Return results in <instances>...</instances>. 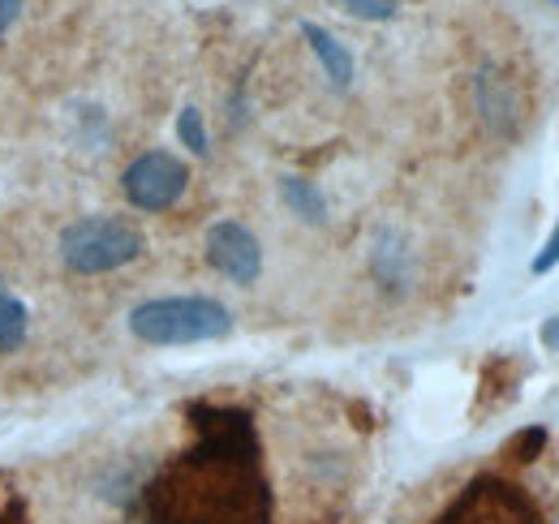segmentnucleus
Instances as JSON below:
<instances>
[{"label": "nucleus", "mask_w": 559, "mask_h": 524, "mask_svg": "<svg viewBox=\"0 0 559 524\" xmlns=\"http://www.w3.org/2000/svg\"><path fill=\"white\" fill-rule=\"evenodd\" d=\"M0 524H26V521H22L17 508H4V512H0Z\"/></svg>", "instance_id": "nucleus-16"}, {"label": "nucleus", "mask_w": 559, "mask_h": 524, "mask_svg": "<svg viewBox=\"0 0 559 524\" xmlns=\"http://www.w3.org/2000/svg\"><path fill=\"white\" fill-rule=\"evenodd\" d=\"M280 198L306 224H323L328 219V198L319 194V186L306 181V177H280Z\"/></svg>", "instance_id": "nucleus-9"}, {"label": "nucleus", "mask_w": 559, "mask_h": 524, "mask_svg": "<svg viewBox=\"0 0 559 524\" xmlns=\"http://www.w3.org/2000/svg\"><path fill=\"white\" fill-rule=\"evenodd\" d=\"M474 104H478V112H483V121H487L495 133H512L516 130V91H512V82L503 78V69L495 66H483L474 73Z\"/></svg>", "instance_id": "nucleus-7"}, {"label": "nucleus", "mask_w": 559, "mask_h": 524, "mask_svg": "<svg viewBox=\"0 0 559 524\" xmlns=\"http://www.w3.org/2000/svg\"><path fill=\"white\" fill-rule=\"evenodd\" d=\"M22 4H26V0H0V35L22 17Z\"/></svg>", "instance_id": "nucleus-14"}, {"label": "nucleus", "mask_w": 559, "mask_h": 524, "mask_svg": "<svg viewBox=\"0 0 559 524\" xmlns=\"http://www.w3.org/2000/svg\"><path fill=\"white\" fill-rule=\"evenodd\" d=\"M130 335L151 348L211 344L233 331V310L215 297H155L130 310Z\"/></svg>", "instance_id": "nucleus-2"}, {"label": "nucleus", "mask_w": 559, "mask_h": 524, "mask_svg": "<svg viewBox=\"0 0 559 524\" xmlns=\"http://www.w3.org/2000/svg\"><path fill=\"white\" fill-rule=\"evenodd\" d=\"M556 266H559V224H556V233L547 237V246L538 250V259L530 262V271H534V275H547V271H556Z\"/></svg>", "instance_id": "nucleus-13"}, {"label": "nucleus", "mask_w": 559, "mask_h": 524, "mask_svg": "<svg viewBox=\"0 0 559 524\" xmlns=\"http://www.w3.org/2000/svg\"><path fill=\"white\" fill-rule=\"evenodd\" d=\"M301 39H306L310 52L319 57V66H323V73L332 78V86H336V91H349L353 73H357L349 48H345L328 26H319V22H301Z\"/></svg>", "instance_id": "nucleus-8"}, {"label": "nucleus", "mask_w": 559, "mask_h": 524, "mask_svg": "<svg viewBox=\"0 0 559 524\" xmlns=\"http://www.w3.org/2000/svg\"><path fill=\"white\" fill-rule=\"evenodd\" d=\"M551 4H559V0H551Z\"/></svg>", "instance_id": "nucleus-17"}, {"label": "nucleus", "mask_w": 559, "mask_h": 524, "mask_svg": "<svg viewBox=\"0 0 559 524\" xmlns=\"http://www.w3.org/2000/svg\"><path fill=\"white\" fill-rule=\"evenodd\" d=\"M142 524H272V490L250 413L194 408V443L142 490Z\"/></svg>", "instance_id": "nucleus-1"}, {"label": "nucleus", "mask_w": 559, "mask_h": 524, "mask_svg": "<svg viewBox=\"0 0 559 524\" xmlns=\"http://www.w3.org/2000/svg\"><path fill=\"white\" fill-rule=\"evenodd\" d=\"M207 262L233 284H254L263 275V246L246 224L219 219L207 228Z\"/></svg>", "instance_id": "nucleus-6"}, {"label": "nucleus", "mask_w": 559, "mask_h": 524, "mask_svg": "<svg viewBox=\"0 0 559 524\" xmlns=\"http://www.w3.org/2000/svg\"><path fill=\"white\" fill-rule=\"evenodd\" d=\"M146 250V237L134 219L121 215H82L57 241V254L73 275H108L121 271Z\"/></svg>", "instance_id": "nucleus-3"}, {"label": "nucleus", "mask_w": 559, "mask_h": 524, "mask_svg": "<svg viewBox=\"0 0 559 524\" xmlns=\"http://www.w3.org/2000/svg\"><path fill=\"white\" fill-rule=\"evenodd\" d=\"M435 524H543V516L521 486L499 477H478Z\"/></svg>", "instance_id": "nucleus-4"}, {"label": "nucleus", "mask_w": 559, "mask_h": 524, "mask_svg": "<svg viewBox=\"0 0 559 524\" xmlns=\"http://www.w3.org/2000/svg\"><path fill=\"white\" fill-rule=\"evenodd\" d=\"M186 190H190V168L173 151H142L139 159L126 168V177H121L126 202L134 211H146V215L177 206L186 198Z\"/></svg>", "instance_id": "nucleus-5"}, {"label": "nucleus", "mask_w": 559, "mask_h": 524, "mask_svg": "<svg viewBox=\"0 0 559 524\" xmlns=\"http://www.w3.org/2000/svg\"><path fill=\"white\" fill-rule=\"evenodd\" d=\"M26 331H31L26 301L13 297V293L0 284V357H4V353H17V348L26 344Z\"/></svg>", "instance_id": "nucleus-10"}, {"label": "nucleus", "mask_w": 559, "mask_h": 524, "mask_svg": "<svg viewBox=\"0 0 559 524\" xmlns=\"http://www.w3.org/2000/svg\"><path fill=\"white\" fill-rule=\"evenodd\" d=\"M341 9H349L353 17H366V22H388V17H396V4H392V0H341Z\"/></svg>", "instance_id": "nucleus-12"}, {"label": "nucleus", "mask_w": 559, "mask_h": 524, "mask_svg": "<svg viewBox=\"0 0 559 524\" xmlns=\"http://www.w3.org/2000/svg\"><path fill=\"white\" fill-rule=\"evenodd\" d=\"M177 138H181V146H190L194 155H207L211 151L207 126H203V112H199V108H181V112H177Z\"/></svg>", "instance_id": "nucleus-11"}, {"label": "nucleus", "mask_w": 559, "mask_h": 524, "mask_svg": "<svg viewBox=\"0 0 559 524\" xmlns=\"http://www.w3.org/2000/svg\"><path fill=\"white\" fill-rule=\"evenodd\" d=\"M543 340H547V344H551V348H559V319H551V323H547V327H543Z\"/></svg>", "instance_id": "nucleus-15"}]
</instances>
